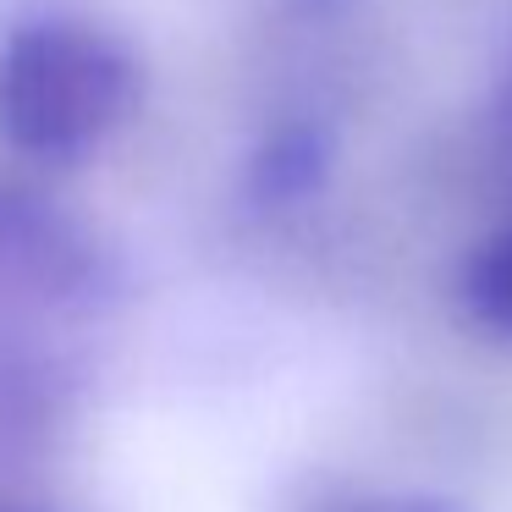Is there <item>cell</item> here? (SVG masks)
<instances>
[{
    "mask_svg": "<svg viewBox=\"0 0 512 512\" xmlns=\"http://www.w3.org/2000/svg\"><path fill=\"white\" fill-rule=\"evenodd\" d=\"M0 512H6V507H0Z\"/></svg>",
    "mask_w": 512,
    "mask_h": 512,
    "instance_id": "cell-2",
    "label": "cell"
},
{
    "mask_svg": "<svg viewBox=\"0 0 512 512\" xmlns=\"http://www.w3.org/2000/svg\"><path fill=\"white\" fill-rule=\"evenodd\" d=\"M133 67L89 23H34L0 45V138L34 160H78L116 133Z\"/></svg>",
    "mask_w": 512,
    "mask_h": 512,
    "instance_id": "cell-1",
    "label": "cell"
}]
</instances>
